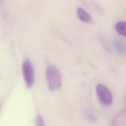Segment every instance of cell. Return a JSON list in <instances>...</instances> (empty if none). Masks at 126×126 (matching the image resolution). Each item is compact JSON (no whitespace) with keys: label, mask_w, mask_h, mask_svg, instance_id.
Returning a JSON list of instances; mask_svg holds the SVG:
<instances>
[{"label":"cell","mask_w":126,"mask_h":126,"mask_svg":"<svg viewBox=\"0 0 126 126\" xmlns=\"http://www.w3.org/2000/svg\"><path fill=\"white\" fill-rule=\"evenodd\" d=\"M47 83L51 91H57L62 86V77L59 69L53 65H48L46 70Z\"/></svg>","instance_id":"cell-1"},{"label":"cell","mask_w":126,"mask_h":126,"mask_svg":"<svg viewBox=\"0 0 126 126\" xmlns=\"http://www.w3.org/2000/svg\"><path fill=\"white\" fill-rule=\"evenodd\" d=\"M23 78L28 88H31L34 84V76L32 64L29 60H26L22 64Z\"/></svg>","instance_id":"cell-2"},{"label":"cell","mask_w":126,"mask_h":126,"mask_svg":"<svg viewBox=\"0 0 126 126\" xmlns=\"http://www.w3.org/2000/svg\"><path fill=\"white\" fill-rule=\"evenodd\" d=\"M96 92L100 103L104 106L111 104L113 96L109 90L104 85L99 84L96 87Z\"/></svg>","instance_id":"cell-3"},{"label":"cell","mask_w":126,"mask_h":126,"mask_svg":"<svg viewBox=\"0 0 126 126\" xmlns=\"http://www.w3.org/2000/svg\"><path fill=\"white\" fill-rule=\"evenodd\" d=\"M77 14L78 17L85 23H91L93 21V19L90 15L82 7H78L77 10Z\"/></svg>","instance_id":"cell-4"},{"label":"cell","mask_w":126,"mask_h":126,"mask_svg":"<svg viewBox=\"0 0 126 126\" xmlns=\"http://www.w3.org/2000/svg\"><path fill=\"white\" fill-rule=\"evenodd\" d=\"M126 120V112L125 110L118 113L112 120V125H117L118 123H121L123 121H125Z\"/></svg>","instance_id":"cell-5"},{"label":"cell","mask_w":126,"mask_h":126,"mask_svg":"<svg viewBox=\"0 0 126 126\" xmlns=\"http://www.w3.org/2000/svg\"><path fill=\"white\" fill-rule=\"evenodd\" d=\"M115 29L117 32L121 35L126 36V24L124 22H119L116 26Z\"/></svg>","instance_id":"cell-6"},{"label":"cell","mask_w":126,"mask_h":126,"mask_svg":"<svg viewBox=\"0 0 126 126\" xmlns=\"http://www.w3.org/2000/svg\"><path fill=\"white\" fill-rule=\"evenodd\" d=\"M35 125L37 126H44V120L41 116L38 115L36 117L35 120Z\"/></svg>","instance_id":"cell-7"}]
</instances>
